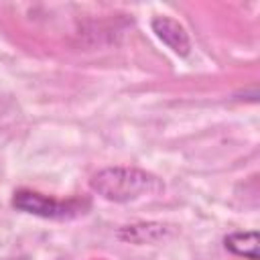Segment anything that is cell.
<instances>
[{"instance_id": "1", "label": "cell", "mask_w": 260, "mask_h": 260, "mask_svg": "<svg viewBox=\"0 0 260 260\" xmlns=\"http://www.w3.org/2000/svg\"><path fill=\"white\" fill-rule=\"evenodd\" d=\"M89 185L98 195L116 203L140 199L146 195H156L162 191V183L154 175L140 169H126V167L104 169L91 177Z\"/></svg>"}, {"instance_id": "4", "label": "cell", "mask_w": 260, "mask_h": 260, "mask_svg": "<svg viewBox=\"0 0 260 260\" xmlns=\"http://www.w3.org/2000/svg\"><path fill=\"white\" fill-rule=\"evenodd\" d=\"M225 248L236 256L248 260H258V234L256 232H236L225 238Z\"/></svg>"}, {"instance_id": "2", "label": "cell", "mask_w": 260, "mask_h": 260, "mask_svg": "<svg viewBox=\"0 0 260 260\" xmlns=\"http://www.w3.org/2000/svg\"><path fill=\"white\" fill-rule=\"evenodd\" d=\"M12 205L24 213H32L39 217L47 219H69L85 213L89 209V201L85 199H67V201H57L53 197L35 193V191H16Z\"/></svg>"}, {"instance_id": "3", "label": "cell", "mask_w": 260, "mask_h": 260, "mask_svg": "<svg viewBox=\"0 0 260 260\" xmlns=\"http://www.w3.org/2000/svg\"><path fill=\"white\" fill-rule=\"evenodd\" d=\"M152 30L156 32V37H158L169 49H173V53H177V55H181V57L189 55L191 41H189L185 28H183L177 20H173V18H169V16H156V18L152 20Z\"/></svg>"}]
</instances>
